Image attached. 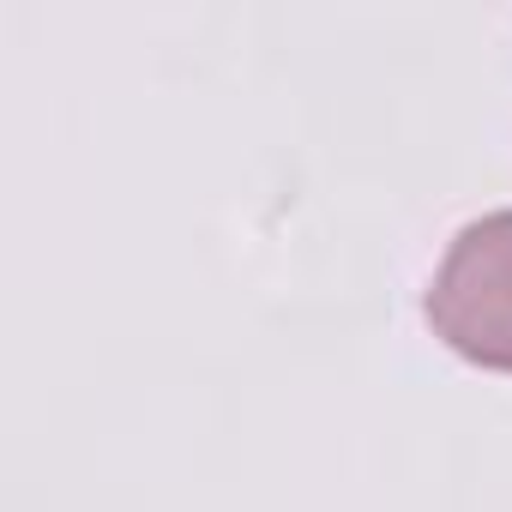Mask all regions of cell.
Returning <instances> with one entry per match:
<instances>
[{
	"instance_id": "obj_1",
	"label": "cell",
	"mask_w": 512,
	"mask_h": 512,
	"mask_svg": "<svg viewBox=\"0 0 512 512\" xmlns=\"http://www.w3.org/2000/svg\"><path fill=\"white\" fill-rule=\"evenodd\" d=\"M428 326L464 362L512 374V211L470 223L428 284Z\"/></svg>"
}]
</instances>
